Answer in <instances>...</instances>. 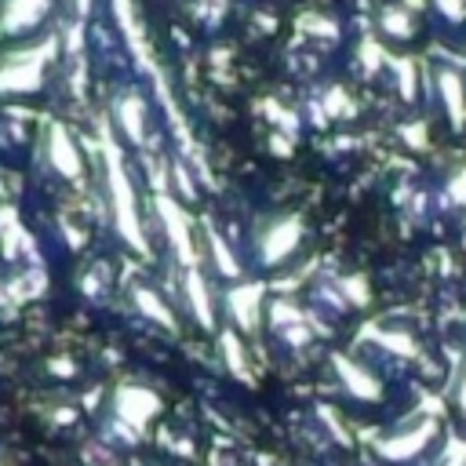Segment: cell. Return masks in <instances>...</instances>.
Returning <instances> with one entry per match:
<instances>
[{"label":"cell","mask_w":466,"mask_h":466,"mask_svg":"<svg viewBox=\"0 0 466 466\" xmlns=\"http://www.w3.org/2000/svg\"><path fill=\"white\" fill-rule=\"evenodd\" d=\"M102 161H106V183H109V201H113V219H117V230L120 237L135 248V252H146V237L138 230V208H135V190H131V179L124 172V157L109 135V128H102Z\"/></svg>","instance_id":"cell-1"},{"label":"cell","mask_w":466,"mask_h":466,"mask_svg":"<svg viewBox=\"0 0 466 466\" xmlns=\"http://www.w3.org/2000/svg\"><path fill=\"white\" fill-rule=\"evenodd\" d=\"M55 55V41L37 44L33 52H19L0 66V91L19 95V91H37L44 81V62Z\"/></svg>","instance_id":"cell-2"},{"label":"cell","mask_w":466,"mask_h":466,"mask_svg":"<svg viewBox=\"0 0 466 466\" xmlns=\"http://www.w3.org/2000/svg\"><path fill=\"white\" fill-rule=\"evenodd\" d=\"M48 8H52V0H5V5H0V33L33 30Z\"/></svg>","instance_id":"cell-3"},{"label":"cell","mask_w":466,"mask_h":466,"mask_svg":"<svg viewBox=\"0 0 466 466\" xmlns=\"http://www.w3.org/2000/svg\"><path fill=\"white\" fill-rule=\"evenodd\" d=\"M157 212H161V223L172 237V248L179 252V259L186 266H194V241H190V223L183 215V208L172 201V197H157Z\"/></svg>","instance_id":"cell-4"},{"label":"cell","mask_w":466,"mask_h":466,"mask_svg":"<svg viewBox=\"0 0 466 466\" xmlns=\"http://www.w3.org/2000/svg\"><path fill=\"white\" fill-rule=\"evenodd\" d=\"M48 157H52V165H55L66 179H77V176H81V153H77V146H73V138H70V131H66L62 124H52Z\"/></svg>","instance_id":"cell-5"},{"label":"cell","mask_w":466,"mask_h":466,"mask_svg":"<svg viewBox=\"0 0 466 466\" xmlns=\"http://www.w3.org/2000/svg\"><path fill=\"white\" fill-rule=\"evenodd\" d=\"M295 244H299V219H284V223H277L262 237V259L266 262H281Z\"/></svg>","instance_id":"cell-6"},{"label":"cell","mask_w":466,"mask_h":466,"mask_svg":"<svg viewBox=\"0 0 466 466\" xmlns=\"http://www.w3.org/2000/svg\"><path fill=\"white\" fill-rule=\"evenodd\" d=\"M437 84H441V95H444L452 128H462V124H466V84H462L459 73H452V70H444V73L437 77Z\"/></svg>","instance_id":"cell-7"},{"label":"cell","mask_w":466,"mask_h":466,"mask_svg":"<svg viewBox=\"0 0 466 466\" xmlns=\"http://www.w3.org/2000/svg\"><path fill=\"white\" fill-rule=\"evenodd\" d=\"M336 368H339V376H343V386H347L354 397H365V401H376V397H379V379H372L365 368H357V365L347 361V357H336Z\"/></svg>","instance_id":"cell-8"},{"label":"cell","mask_w":466,"mask_h":466,"mask_svg":"<svg viewBox=\"0 0 466 466\" xmlns=\"http://www.w3.org/2000/svg\"><path fill=\"white\" fill-rule=\"evenodd\" d=\"M120 415L124 419H131L135 426H142L153 412H157V397L153 394H146V390H120Z\"/></svg>","instance_id":"cell-9"},{"label":"cell","mask_w":466,"mask_h":466,"mask_svg":"<svg viewBox=\"0 0 466 466\" xmlns=\"http://www.w3.org/2000/svg\"><path fill=\"white\" fill-rule=\"evenodd\" d=\"M259 302H262V288H241V291H230V309L237 314V321L244 325V328H252L255 325V318H259Z\"/></svg>","instance_id":"cell-10"},{"label":"cell","mask_w":466,"mask_h":466,"mask_svg":"<svg viewBox=\"0 0 466 466\" xmlns=\"http://www.w3.org/2000/svg\"><path fill=\"white\" fill-rule=\"evenodd\" d=\"M117 117H120V128L128 131V138L142 146V138H146V124H142V102H138V95H124V99H120V106H117Z\"/></svg>","instance_id":"cell-11"},{"label":"cell","mask_w":466,"mask_h":466,"mask_svg":"<svg viewBox=\"0 0 466 466\" xmlns=\"http://www.w3.org/2000/svg\"><path fill=\"white\" fill-rule=\"evenodd\" d=\"M430 433H433V423H423L419 430H412V433H404L401 441H386L383 444V455H390V459H404V455H415L426 441H430Z\"/></svg>","instance_id":"cell-12"},{"label":"cell","mask_w":466,"mask_h":466,"mask_svg":"<svg viewBox=\"0 0 466 466\" xmlns=\"http://www.w3.org/2000/svg\"><path fill=\"white\" fill-rule=\"evenodd\" d=\"M190 302H194V314L201 325H212V302H208V288L201 281L197 270H190Z\"/></svg>","instance_id":"cell-13"},{"label":"cell","mask_w":466,"mask_h":466,"mask_svg":"<svg viewBox=\"0 0 466 466\" xmlns=\"http://www.w3.org/2000/svg\"><path fill=\"white\" fill-rule=\"evenodd\" d=\"M135 299H138V306H142L146 314H149L153 321H157V325H165V328H172V325H176V321H172V314L165 309V302H161L157 295H153L149 288H138V291H135Z\"/></svg>","instance_id":"cell-14"},{"label":"cell","mask_w":466,"mask_h":466,"mask_svg":"<svg viewBox=\"0 0 466 466\" xmlns=\"http://www.w3.org/2000/svg\"><path fill=\"white\" fill-rule=\"evenodd\" d=\"M223 350H226V361H230V368L241 376V379H248V368H244V354H241V343L233 339V332H226L223 336Z\"/></svg>","instance_id":"cell-15"},{"label":"cell","mask_w":466,"mask_h":466,"mask_svg":"<svg viewBox=\"0 0 466 466\" xmlns=\"http://www.w3.org/2000/svg\"><path fill=\"white\" fill-rule=\"evenodd\" d=\"M383 30L394 37H408L412 33V19L404 12H383Z\"/></svg>","instance_id":"cell-16"},{"label":"cell","mask_w":466,"mask_h":466,"mask_svg":"<svg viewBox=\"0 0 466 466\" xmlns=\"http://www.w3.org/2000/svg\"><path fill=\"white\" fill-rule=\"evenodd\" d=\"M208 241H212V252H215V259H219V270H223V273H237V262H233V255L226 252L223 237H219V233H208Z\"/></svg>","instance_id":"cell-17"},{"label":"cell","mask_w":466,"mask_h":466,"mask_svg":"<svg viewBox=\"0 0 466 466\" xmlns=\"http://www.w3.org/2000/svg\"><path fill=\"white\" fill-rule=\"evenodd\" d=\"M397 81H401V95L412 99V95H415V66H412L408 59L397 62Z\"/></svg>","instance_id":"cell-18"},{"label":"cell","mask_w":466,"mask_h":466,"mask_svg":"<svg viewBox=\"0 0 466 466\" xmlns=\"http://www.w3.org/2000/svg\"><path fill=\"white\" fill-rule=\"evenodd\" d=\"M437 8H441L452 23H462V19H466V0H437Z\"/></svg>","instance_id":"cell-19"},{"label":"cell","mask_w":466,"mask_h":466,"mask_svg":"<svg viewBox=\"0 0 466 466\" xmlns=\"http://www.w3.org/2000/svg\"><path fill=\"white\" fill-rule=\"evenodd\" d=\"M361 55H365V70H379V66H383V59H386V55H383V48H376L372 41H365V44H361Z\"/></svg>","instance_id":"cell-20"},{"label":"cell","mask_w":466,"mask_h":466,"mask_svg":"<svg viewBox=\"0 0 466 466\" xmlns=\"http://www.w3.org/2000/svg\"><path fill=\"white\" fill-rule=\"evenodd\" d=\"M448 194H452V201H455V204H466V168H462V172L452 179Z\"/></svg>","instance_id":"cell-21"},{"label":"cell","mask_w":466,"mask_h":466,"mask_svg":"<svg viewBox=\"0 0 466 466\" xmlns=\"http://www.w3.org/2000/svg\"><path fill=\"white\" fill-rule=\"evenodd\" d=\"M328 109H332V113H354V102H347V99H343V91L336 88V91L328 95Z\"/></svg>","instance_id":"cell-22"},{"label":"cell","mask_w":466,"mask_h":466,"mask_svg":"<svg viewBox=\"0 0 466 466\" xmlns=\"http://www.w3.org/2000/svg\"><path fill=\"white\" fill-rule=\"evenodd\" d=\"M404 138H408V142H415V146H426V131H423V124L404 128Z\"/></svg>","instance_id":"cell-23"},{"label":"cell","mask_w":466,"mask_h":466,"mask_svg":"<svg viewBox=\"0 0 466 466\" xmlns=\"http://www.w3.org/2000/svg\"><path fill=\"white\" fill-rule=\"evenodd\" d=\"M459 404H462V412H466V379H462V390H459Z\"/></svg>","instance_id":"cell-24"}]
</instances>
